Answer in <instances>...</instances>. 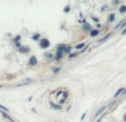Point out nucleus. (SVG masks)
I'll list each match as a JSON object with an SVG mask.
<instances>
[{
	"label": "nucleus",
	"mask_w": 126,
	"mask_h": 122,
	"mask_svg": "<svg viewBox=\"0 0 126 122\" xmlns=\"http://www.w3.org/2000/svg\"><path fill=\"white\" fill-rule=\"evenodd\" d=\"M98 35V30H92L91 31V37H96Z\"/></svg>",
	"instance_id": "obj_10"
},
{
	"label": "nucleus",
	"mask_w": 126,
	"mask_h": 122,
	"mask_svg": "<svg viewBox=\"0 0 126 122\" xmlns=\"http://www.w3.org/2000/svg\"><path fill=\"white\" fill-rule=\"evenodd\" d=\"M115 20V14L114 13H111L110 16H108V21L112 22V21H114Z\"/></svg>",
	"instance_id": "obj_9"
},
{
	"label": "nucleus",
	"mask_w": 126,
	"mask_h": 122,
	"mask_svg": "<svg viewBox=\"0 0 126 122\" xmlns=\"http://www.w3.org/2000/svg\"><path fill=\"white\" fill-rule=\"evenodd\" d=\"M37 62H38V60H37V58L33 56V57H31L30 58V60H29V63L31 65H37Z\"/></svg>",
	"instance_id": "obj_5"
},
{
	"label": "nucleus",
	"mask_w": 126,
	"mask_h": 122,
	"mask_svg": "<svg viewBox=\"0 0 126 122\" xmlns=\"http://www.w3.org/2000/svg\"><path fill=\"white\" fill-rule=\"evenodd\" d=\"M60 70H61V68H57V69H54V72L57 73V72H59V71H60Z\"/></svg>",
	"instance_id": "obj_18"
},
{
	"label": "nucleus",
	"mask_w": 126,
	"mask_h": 122,
	"mask_svg": "<svg viewBox=\"0 0 126 122\" xmlns=\"http://www.w3.org/2000/svg\"><path fill=\"white\" fill-rule=\"evenodd\" d=\"M19 51H20V52H22V53H28V52L30 51V48L29 47H20Z\"/></svg>",
	"instance_id": "obj_4"
},
{
	"label": "nucleus",
	"mask_w": 126,
	"mask_h": 122,
	"mask_svg": "<svg viewBox=\"0 0 126 122\" xmlns=\"http://www.w3.org/2000/svg\"><path fill=\"white\" fill-rule=\"evenodd\" d=\"M61 57H62V51H58V52H57V56H55V59L59 60Z\"/></svg>",
	"instance_id": "obj_12"
},
{
	"label": "nucleus",
	"mask_w": 126,
	"mask_h": 122,
	"mask_svg": "<svg viewBox=\"0 0 126 122\" xmlns=\"http://www.w3.org/2000/svg\"><path fill=\"white\" fill-rule=\"evenodd\" d=\"M51 105H52V107H53L54 109H61V107H59V105H55V104H54L53 102H51Z\"/></svg>",
	"instance_id": "obj_15"
},
{
	"label": "nucleus",
	"mask_w": 126,
	"mask_h": 122,
	"mask_svg": "<svg viewBox=\"0 0 126 122\" xmlns=\"http://www.w3.org/2000/svg\"><path fill=\"white\" fill-rule=\"evenodd\" d=\"M68 11H70V7H69V6H66V7L64 8V12H68Z\"/></svg>",
	"instance_id": "obj_17"
},
{
	"label": "nucleus",
	"mask_w": 126,
	"mask_h": 122,
	"mask_svg": "<svg viewBox=\"0 0 126 122\" xmlns=\"http://www.w3.org/2000/svg\"><path fill=\"white\" fill-rule=\"evenodd\" d=\"M39 36H40V35H38V33H37V35L32 36V39H33V40H38V39H39Z\"/></svg>",
	"instance_id": "obj_16"
},
{
	"label": "nucleus",
	"mask_w": 126,
	"mask_h": 122,
	"mask_svg": "<svg viewBox=\"0 0 126 122\" xmlns=\"http://www.w3.org/2000/svg\"><path fill=\"white\" fill-rule=\"evenodd\" d=\"M111 36H112V33H108V35H106V37H104V38H102V39H100V41L98 42L100 43H102V42H105L107 39H110L111 38Z\"/></svg>",
	"instance_id": "obj_6"
},
{
	"label": "nucleus",
	"mask_w": 126,
	"mask_h": 122,
	"mask_svg": "<svg viewBox=\"0 0 126 122\" xmlns=\"http://www.w3.org/2000/svg\"><path fill=\"white\" fill-rule=\"evenodd\" d=\"M92 19H93L94 21H96V22H98V19H97V18H95V17H93V18H92Z\"/></svg>",
	"instance_id": "obj_19"
},
{
	"label": "nucleus",
	"mask_w": 126,
	"mask_h": 122,
	"mask_svg": "<svg viewBox=\"0 0 126 122\" xmlns=\"http://www.w3.org/2000/svg\"><path fill=\"white\" fill-rule=\"evenodd\" d=\"M0 88H1V87H0Z\"/></svg>",
	"instance_id": "obj_25"
},
{
	"label": "nucleus",
	"mask_w": 126,
	"mask_h": 122,
	"mask_svg": "<svg viewBox=\"0 0 126 122\" xmlns=\"http://www.w3.org/2000/svg\"><path fill=\"white\" fill-rule=\"evenodd\" d=\"M123 119H124V121L126 122V113H125V114H124V118H123Z\"/></svg>",
	"instance_id": "obj_23"
},
{
	"label": "nucleus",
	"mask_w": 126,
	"mask_h": 122,
	"mask_svg": "<svg viewBox=\"0 0 126 122\" xmlns=\"http://www.w3.org/2000/svg\"><path fill=\"white\" fill-rule=\"evenodd\" d=\"M107 107H108V105H104V107H102L101 109H98V110L96 111V113H95V117H98V115H101L102 113H103V112H104L105 110L107 109Z\"/></svg>",
	"instance_id": "obj_2"
},
{
	"label": "nucleus",
	"mask_w": 126,
	"mask_h": 122,
	"mask_svg": "<svg viewBox=\"0 0 126 122\" xmlns=\"http://www.w3.org/2000/svg\"><path fill=\"white\" fill-rule=\"evenodd\" d=\"M84 29H85V30H91V26L89 25V23H86V25L84 26Z\"/></svg>",
	"instance_id": "obj_14"
},
{
	"label": "nucleus",
	"mask_w": 126,
	"mask_h": 122,
	"mask_svg": "<svg viewBox=\"0 0 126 122\" xmlns=\"http://www.w3.org/2000/svg\"><path fill=\"white\" fill-rule=\"evenodd\" d=\"M85 46H86V43H80V44H77L75 47L76 50H79V49H82V50H84L85 49Z\"/></svg>",
	"instance_id": "obj_7"
},
{
	"label": "nucleus",
	"mask_w": 126,
	"mask_h": 122,
	"mask_svg": "<svg viewBox=\"0 0 126 122\" xmlns=\"http://www.w3.org/2000/svg\"><path fill=\"white\" fill-rule=\"evenodd\" d=\"M123 27H125V28H126V20H125V19H124V20H122L119 23H117V26L115 27V30H117V29H119V28H123Z\"/></svg>",
	"instance_id": "obj_3"
},
{
	"label": "nucleus",
	"mask_w": 126,
	"mask_h": 122,
	"mask_svg": "<svg viewBox=\"0 0 126 122\" xmlns=\"http://www.w3.org/2000/svg\"><path fill=\"white\" fill-rule=\"evenodd\" d=\"M85 115H86V113H83V115H82V117H81V119H82V120H83V119L85 118Z\"/></svg>",
	"instance_id": "obj_21"
},
{
	"label": "nucleus",
	"mask_w": 126,
	"mask_h": 122,
	"mask_svg": "<svg viewBox=\"0 0 126 122\" xmlns=\"http://www.w3.org/2000/svg\"><path fill=\"white\" fill-rule=\"evenodd\" d=\"M124 93H126V90H125V91H124Z\"/></svg>",
	"instance_id": "obj_24"
},
{
	"label": "nucleus",
	"mask_w": 126,
	"mask_h": 122,
	"mask_svg": "<svg viewBox=\"0 0 126 122\" xmlns=\"http://www.w3.org/2000/svg\"><path fill=\"white\" fill-rule=\"evenodd\" d=\"M119 12H121V13H125L126 12V6H122V7L119 8Z\"/></svg>",
	"instance_id": "obj_11"
},
{
	"label": "nucleus",
	"mask_w": 126,
	"mask_h": 122,
	"mask_svg": "<svg viewBox=\"0 0 126 122\" xmlns=\"http://www.w3.org/2000/svg\"><path fill=\"white\" fill-rule=\"evenodd\" d=\"M106 8H107V7H106V6H105V7H103V8H102V11H104V10H106Z\"/></svg>",
	"instance_id": "obj_22"
},
{
	"label": "nucleus",
	"mask_w": 126,
	"mask_h": 122,
	"mask_svg": "<svg viewBox=\"0 0 126 122\" xmlns=\"http://www.w3.org/2000/svg\"><path fill=\"white\" fill-rule=\"evenodd\" d=\"M125 33H126V28H124V30L122 31V35H125Z\"/></svg>",
	"instance_id": "obj_20"
},
{
	"label": "nucleus",
	"mask_w": 126,
	"mask_h": 122,
	"mask_svg": "<svg viewBox=\"0 0 126 122\" xmlns=\"http://www.w3.org/2000/svg\"><path fill=\"white\" fill-rule=\"evenodd\" d=\"M50 46V41L48 39H45V38H43V39L41 40V42H40V47L43 48V49H45V48H48Z\"/></svg>",
	"instance_id": "obj_1"
},
{
	"label": "nucleus",
	"mask_w": 126,
	"mask_h": 122,
	"mask_svg": "<svg viewBox=\"0 0 126 122\" xmlns=\"http://www.w3.org/2000/svg\"><path fill=\"white\" fill-rule=\"evenodd\" d=\"M124 91H125V89H124V88H121V89L118 90V91H117V92H116L115 94H114V97H118L119 94H122V93H124Z\"/></svg>",
	"instance_id": "obj_8"
},
{
	"label": "nucleus",
	"mask_w": 126,
	"mask_h": 122,
	"mask_svg": "<svg viewBox=\"0 0 126 122\" xmlns=\"http://www.w3.org/2000/svg\"><path fill=\"white\" fill-rule=\"evenodd\" d=\"M0 110H2V111H4V112L6 111L8 112V109L6 108V107H4V105H1V104H0Z\"/></svg>",
	"instance_id": "obj_13"
}]
</instances>
